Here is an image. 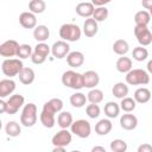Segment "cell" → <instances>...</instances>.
I'll return each mask as SVG.
<instances>
[{
    "label": "cell",
    "mask_w": 152,
    "mask_h": 152,
    "mask_svg": "<svg viewBox=\"0 0 152 152\" xmlns=\"http://www.w3.org/2000/svg\"><path fill=\"white\" fill-rule=\"evenodd\" d=\"M63 101L58 97H53L44 103L43 109L39 115L40 124L46 128H52L56 124V114L62 112Z\"/></svg>",
    "instance_id": "obj_1"
},
{
    "label": "cell",
    "mask_w": 152,
    "mask_h": 152,
    "mask_svg": "<svg viewBox=\"0 0 152 152\" xmlns=\"http://www.w3.org/2000/svg\"><path fill=\"white\" fill-rule=\"evenodd\" d=\"M62 83L66 88H71L74 90H80V89L84 88L83 74H80L74 70H66L62 75Z\"/></svg>",
    "instance_id": "obj_2"
},
{
    "label": "cell",
    "mask_w": 152,
    "mask_h": 152,
    "mask_svg": "<svg viewBox=\"0 0 152 152\" xmlns=\"http://www.w3.org/2000/svg\"><path fill=\"white\" fill-rule=\"evenodd\" d=\"M126 83L129 86H145L150 83V74L144 69H132L126 74Z\"/></svg>",
    "instance_id": "obj_3"
},
{
    "label": "cell",
    "mask_w": 152,
    "mask_h": 152,
    "mask_svg": "<svg viewBox=\"0 0 152 152\" xmlns=\"http://www.w3.org/2000/svg\"><path fill=\"white\" fill-rule=\"evenodd\" d=\"M24 65L20 58H5L1 64V71L5 76L12 78L18 76L19 72L23 70Z\"/></svg>",
    "instance_id": "obj_4"
},
{
    "label": "cell",
    "mask_w": 152,
    "mask_h": 152,
    "mask_svg": "<svg viewBox=\"0 0 152 152\" xmlns=\"http://www.w3.org/2000/svg\"><path fill=\"white\" fill-rule=\"evenodd\" d=\"M38 119L37 115V106L32 102L24 104L21 114H20V124L24 127H32L36 125Z\"/></svg>",
    "instance_id": "obj_5"
},
{
    "label": "cell",
    "mask_w": 152,
    "mask_h": 152,
    "mask_svg": "<svg viewBox=\"0 0 152 152\" xmlns=\"http://www.w3.org/2000/svg\"><path fill=\"white\" fill-rule=\"evenodd\" d=\"M82 31L76 24L66 23L59 27V37L66 42H77L81 38Z\"/></svg>",
    "instance_id": "obj_6"
},
{
    "label": "cell",
    "mask_w": 152,
    "mask_h": 152,
    "mask_svg": "<svg viewBox=\"0 0 152 152\" xmlns=\"http://www.w3.org/2000/svg\"><path fill=\"white\" fill-rule=\"evenodd\" d=\"M51 52V46H49L45 42H40L38 43L34 49H33V52H32V56H31V61L33 64H43L49 53Z\"/></svg>",
    "instance_id": "obj_7"
},
{
    "label": "cell",
    "mask_w": 152,
    "mask_h": 152,
    "mask_svg": "<svg viewBox=\"0 0 152 152\" xmlns=\"http://www.w3.org/2000/svg\"><path fill=\"white\" fill-rule=\"evenodd\" d=\"M70 131L76 137H78L81 139H86L91 133V125L89 121H87L84 119H80V120H76L72 122V125L70 126Z\"/></svg>",
    "instance_id": "obj_8"
},
{
    "label": "cell",
    "mask_w": 152,
    "mask_h": 152,
    "mask_svg": "<svg viewBox=\"0 0 152 152\" xmlns=\"http://www.w3.org/2000/svg\"><path fill=\"white\" fill-rule=\"evenodd\" d=\"M134 36L141 46H147L152 43V32L150 31V28L147 26L135 25L134 26Z\"/></svg>",
    "instance_id": "obj_9"
},
{
    "label": "cell",
    "mask_w": 152,
    "mask_h": 152,
    "mask_svg": "<svg viewBox=\"0 0 152 152\" xmlns=\"http://www.w3.org/2000/svg\"><path fill=\"white\" fill-rule=\"evenodd\" d=\"M72 140V133L71 131H68V128H61V131H58L51 139V142L53 146H63L66 147L68 145H70Z\"/></svg>",
    "instance_id": "obj_10"
},
{
    "label": "cell",
    "mask_w": 152,
    "mask_h": 152,
    "mask_svg": "<svg viewBox=\"0 0 152 152\" xmlns=\"http://www.w3.org/2000/svg\"><path fill=\"white\" fill-rule=\"evenodd\" d=\"M70 52V45L66 40H57L52 44L51 46V53L55 58H58V59H62V58H65Z\"/></svg>",
    "instance_id": "obj_11"
},
{
    "label": "cell",
    "mask_w": 152,
    "mask_h": 152,
    "mask_svg": "<svg viewBox=\"0 0 152 152\" xmlns=\"http://www.w3.org/2000/svg\"><path fill=\"white\" fill-rule=\"evenodd\" d=\"M7 114L10 115H13L15 113H18V110L24 107V103H25V97L20 94H14V95H11L8 99H7Z\"/></svg>",
    "instance_id": "obj_12"
},
{
    "label": "cell",
    "mask_w": 152,
    "mask_h": 152,
    "mask_svg": "<svg viewBox=\"0 0 152 152\" xmlns=\"http://www.w3.org/2000/svg\"><path fill=\"white\" fill-rule=\"evenodd\" d=\"M18 49H19L18 42L14 39H8L0 45V55L5 58H11L17 56Z\"/></svg>",
    "instance_id": "obj_13"
},
{
    "label": "cell",
    "mask_w": 152,
    "mask_h": 152,
    "mask_svg": "<svg viewBox=\"0 0 152 152\" xmlns=\"http://www.w3.org/2000/svg\"><path fill=\"white\" fill-rule=\"evenodd\" d=\"M120 126L125 131H133L138 126V118L131 113L122 114L120 116Z\"/></svg>",
    "instance_id": "obj_14"
},
{
    "label": "cell",
    "mask_w": 152,
    "mask_h": 152,
    "mask_svg": "<svg viewBox=\"0 0 152 152\" xmlns=\"http://www.w3.org/2000/svg\"><path fill=\"white\" fill-rule=\"evenodd\" d=\"M19 24L24 27V28H34L37 26V18L36 14L32 13L31 11L28 12H23L19 15Z\"/></svg>",
    "instance_id": "obj_15"
},
{
    "label": "cell",
    "mask_w": 152,
    "mask_h": 152,
    "mask_svg": "<svg viewBox=\"0 0 152 152\" xmlns=\"http://www.w3.org/2000/svg\"><path fill=\"white\" fill-rule=\"evenodd\" d=\"M94 10H95V6H94V4L91 1L90 2H88V1H81L75 7V12L80 17H83V18H90V17H93Z\"/></svg>",
    "instance_id": "obj_16"
},
{
    "label": "cell",
    "mask_w": 152,
    "mask_h": 152,
    "mask_svg": "<svg viewBox=\"0 0 152 152\" xmlns=\"http://www.w3.org/2000/svg\"><path fill=\"white\" fill-rule=\"evenodd\" d=\"M66 63L71 68H80L84 63V55L81 51H70L66 56Z\"/></svg>",
    "instance_id": "obj_17"
},
{
    "label": "cell",
    "mask_w": 152,
    "mask_h": 152,
    "mask_svg": "<svg viewBox=\"0 0 152 152\" xmlns=\"http://www.w3.org/2000/svg\"><path fill=\"white\" fill-rule=\"evenodd\" d=\"M15 90V82L12 78H4L0 81V97L5 99Z\"/></svg>",
    "instance_id": "obj_18"
},
{
    "label": "cell",
    "mask_w": 152,
    "mask_h": 152,
    "mask_svg": "<svg viewBox=\"0 0 152 152\" xmlns=\"http://www.w3.org/2000/svg\"><path fill=\"white\" fill-rule=\"evenodd\" d=\"M99 31V25H97V21L90 17V18H87L83 23V33L86 37L88 38H91L94 37Z\"/></svg>",
    "instance_id": "obj_19"
},
{
    "label": "cell",
    "mask_w": 152,
    "mask_h": 152,
    "mask_svg": "<svg viewBox=\"0 0 152 152\" xmlns=\"http://www.w3.org/2000/svg\"><path fill=\"white\" fill-rule=\"evenodd\" d=\"M83 78H84V87L86 88H96V86L100 82V76L96 71L94 70H88L83 72Z\"/></svg>",
    "instance_id": "obj_20"
},
{
    "label": "cell",
    "mask_w": 152,
    "mask_h": 152,
    "mask_svg": "<svg viewBox=\"0 0 152 152\" xmlns=\"http://www.w3.org/2000/svg\"><path fill=\"white\" fill-rule=\"evenodd\" d=\"M113 128V124L112 121L108 119H101L97 121V124L95 125V133L97 135H107Z\"/></svg>",
    "instance_id": "obj_21"
},
{
    "label": "cell",
    "mask_w": 152,
    "mask_h": 152,
    "mask_svg": "<svg viewBox=\"0 0 152 152\" xmlns=\"http://www.w3.org/2000/svg\"><path fill=\"white\" fill-rule=\"evenodd\" d=\"M19 77V81L25 84V86H30L33 83L34 78H36V74H34V70L32 68H23V70L19 72L18 75Z\"/></svg>",
    "instance_id": "obj_22"
},
{
    "label": "cell",
    "mask_w": 152,
    "mask_h": 152,
    "mask_svg": "<svg viewBox=\"0 0 152 152\" xmlns=\"http://www.w3.org/2000/svg\"><path fill=\"white\" fill-rule=\"evenodd\" d=\"M49 37H50V30L48 28L46 25H38L33 28V38L38 43L48 40Z\"/></svg>",
    "instance_id": "obj_23"
},
{
    "label": "cell",
    "mask_w": 152,
    "mask_h": 152,
    "mask_svg": "<svg viewBox=\"0 0 152 152\" xmlns=\"http://www.w3.org/2000/svg\"><path fill=\"white\" fill-rule=\"evenodd\" d=\"M151 90L148 88H145V87H141V88H138L135 91H134V100L137 101V103H147L150 100H151Z\"/></svg>",
    "instance_id": "obj_24"
},
{
    "label": "cell",
    "mask_w": 152,
    "mask_h": 152,
    "mask_svg": "<svg viewBox=\"0 0 152 152\" xmlns=\"http://www.w3.org/2000/svg\"><path fill=\"white\" fill-rule=\"evenodd\" d=\"M120 110H121L120 104L116 103V102H114V101L107 102V103L104 104V107H103V112H104L106 116L109 118V119H115V118H118L119 114H120Z\"/></svg>",
    "instance_id": "obj_25"
},
{
    "label": "cell",
    "mask_w": 152,
    "mask_h": 152,
    "mask_svg": "<svg viewBox=\"0 0 152 152\" xmlns=\"http://www.w3.org/2000/svg\"><path fill=\"white\" fill-rule=\"evenodd\" d=\"M128 91H129V88H128L127 83H124V82H118L112 88V94L116 99H120V100L126 97L128 95Z\"/></svg>",
    "instance_id": "obj_26"
},
{
    "label": "cell",
    "mask_w": 152,
    "mask_h": 152,
    "mask_svg": "<svg viewBox=\"0 0 152 152\" xmlns=\"http://www.w3.org/2000/svg\"><path fill=\"white\" fill-rule=\"evenodd\" d=\"M74 122L72 115L70 112H59L57 115V125L61 128H69Z\"/></svg>",
    "instance_id": "obj_27"
},
{
    "label": "cell",
    "mask_w": 152,
    "mask_h": 152,
    "mask_svg": "<svg viewBox=\"0 0 152 152\" xmlns=\"http://www.w3.org/2000/svg\"><path fill=\"white\" fill-rule=\"evenodd\" d=\"M115 66H116V70L121 74H127L129 70H132V59L129 57H120L118 58L116 63H115Z\"/></svg>",
    "instance_id": "obj_28"
},
{
    "label": "cell",
    "mask_w": 152,
    "mask_h": 152,
    "mask_svg": "<svg viewBox=\"0 0 152 152\" xmlns=\"http://www.w3.org/2000/svg\"><path fill=\"white\" fill-rule=\"evenodd\" d=\"M113 51L119 56H125L129 51V45L125 39H116L112 46Z\"/></svg>",
    "instance_id": "obj_29"
},
{
    "label": "cell",
    "mask_w": 152,
    "mask_h": 152,
    "mask_svg": "<svg viewBox=\"0 0 152 152\" xmlns=\"http://www.w3.org/2000/svg\"><path fill=\"white\" fill-rule=\"evenodd\" d=\"M69 101H70V104L72 107H75V108H82L83 106H86V102L88 101V99H87V96L83 93L76 91V93H74L70 96V100Z\"/></svg>",
    "instance_id": "obj_30"
},
{
    "label": "cell",
    "mask_w": 152,
    "mask_h": 152,
    "mask_svg": "<svg viewBox=\"0 0 152 152\" xmlns=\"http://www.w3.org/2000/svg\"><path fill=\"white\" fill-rule=\"evenodd\" d=\"M5 132L8 137H12V138H15V137H19L20 133H21V127L20 125L17 122V121H8L5 126Z\"/></svg>",
    "instance_id": "obj_31"
},
{
    "label": "cell",
    "mask_w": 152,
    "mask_h": 152,
    "mask_svg": "<svg viewBox=\"0 0 152 152\" xmlns=\"http://www.w3.org/2000/svg\"><path fill=\"white\" fill-rule=\"evenodd\" d=\"M151 20V14L150 12L142 10V11H139L135 13L134 15V23L135 25H141V26H147L148 23Z\"/></svg>",
    "instance_id": "obj_32"
},
{
    "label": "cell",
    "mask_w": 152,
    "mask_h": 152,
    "mask_svg": "<svg viewBox=\"0 0 152 152\" xmlns=\"http://www.w3.org/2000/svg\"><path fill=\"white\" fill-rule=\"evenodd\" d=\"M87 99L90 103H100L103 101V91L97 88H91L87 94Z\"/></svg>",
    "instance_id": "obj_33"
},
{
    "label": "cell",
    "mask_w": 152,
    "mask_h": 152,
    "mask_svg": "<svg viewBox=\"0 0 152 152\" xmlns=\"http://www.w3.org/2000/svg\"><path fill=\"white\" fill-rule=\"evenodd\" d=\"M137 107V101L134 100V97H129V96H126L124 99H121V102H120V108L125 112V113H131Z\"/></svg>",
    "instance_id": "obj_34"
},
{
    "label": "cell",
    "mask_w": 152,
    "mask_h": 152,
    "mask_svg": "<svg viewBox=\"0 0 152 152\" xmlns=\"http://www.w3.org/2000/svg\"><path fill=\"white\" fill-rule=\"evenodd\" d=\"M46 4L44 0H30L28 2V10L34 14H40L45 11Z\"/></svg>",
    "instance_id": "obj_35"
},
{
    "label": "cell",
    "mask_w": 152,
    "mask_h": 152,
    "mask_svg": "<svg viewBox=\"0 0 152 152\" xmlns=\"http://www.w3.org/2000/svg\"><path fill=\"white\" fill-rule=\"evenodd\" d=\"M132 57H133V59L137 61V62H142V61H145V59L148 57V51H147L146 48L139 45V46H137V48L133 49V51H132Z\"/></svg>",
    "instance_id": "obj_36"
},
{
    "label": "cell",
    "mask_w": 152,
    "mask_h": 152,
    "mask_svg": "<svg viewBox=\"0 0 152 152\" xmlns=\"http://www.w3.org/2000/svg\"><path fill=\"white\" fill-rule=\"evenodd\" d=\"M108 14H109V12H108L106 6H99V7H95L94 13H93V18L97 23H100V21H104L108 18Z\"/></svg>",
    "instance_id": "obj_37"
},
{
    "label": "cell",
    "mask_w": 152,
    "mask_h": 152,
    "mask_svg": "<svg viewBox=\"0 0 152 152\" xmlns=\"http://www.w3.org/2000/svg\"><path fill=\"white\" fill-rule=\"evenodd\" d=\"M32 48L30 44H20L19 45V49H18V53H17V57H19L20 59H25V58H28L32 56Z\"/></svg>",
    "instance_id": "obj_38"
},
{
    "label": "cell",
    "mask_w": 152,
    "mask_h": 152,
    "mask_svg": "<svg viewBox=\"0 0 152 152\" xmlns=\"http://www.w3.org/2000/svg\"><path fill=\"white\" fill-rule=\"evenodd\" d=\"M127 142L122 139H114L110 142V150L113 152H125L127 151Z\"/></svg>",
    "instance_id": "obj_39"
},
{
    "label": "cell",
    "mask_w": 152,
    "mask_h": 152,
    "mask_svg": "<svg viewBox=\"0 0 152 152\" xmlns=\"http://www.w3.org/2000/svg\"><path fill=\"white\" fill-rule=\"evenodd\" d=\"M86 113L90 119H96L101 114V108L99 107L97 103H90L86 107Z\"/></svg>",
    "instance_id": "obj_40"
},
{
    "label": "cell",
    "mask_w": 152,
    "mask_h": 152,
    "mask_svg": "<svg viewBox=\"0 0 152 152\" xmlns=\"http://www.w3.org/2000/svg\"><path fill=\"white\" fill-rule=\"evenodd\" d=\"M138 152H152V146L150 145V144H141L139 147H138V150H137Z\"/></svg>",
    "instance_id": "obj_41"
},
{
    "label": "cell",
    "mask_w": 152,
    "mask_h": 152,
    "mask_svg": "<svg viewBox=\"0 0 152 152\" xmlns=\"http://www.w3.org/2000/svg\"><path fill=\"white\" fill-rule=\"evenodd\" d=\"M110 1L112 0H91V2L94 4V6H96V7H99V6H106Z\"/></svg>",
    "instance_id": "obj_42"
},
{
    "label": "cell",
    "mask_w": 152,
    "mask_h": 152,
    "mask_svg": "<svg viewBox=\"0 0 152 152\" xmlns=\"http://www.w3.org/2000/svg\"><path fill=\"white\" fill-rule=\"evenodd\" d=\"M7 112V102L5 100H0V113L1 114H5Z\"/></svg>",
    "instance_id": "obj_43"
},
{
    "label": "cell",
    "mask_w": 152,
    "mask_h": 152,
    "mask_svg": "<svg viewBox=\"0 0 152 152\" xmlns=\"http://www.w3.org/2000/svg\"><path fill=\"white\" fill-rule=\"evenodd\" d=\"M141 5L145 10H150L152 7V0H141Z\"/></svg>",
    "instance_id": "obj_44"
},
{
    "label": "cell",
    "mask_w": 152,
    "mask_h": 152,
    "mask_svg": "<svg viewBox=\"0 0 152 152\" xmlns=\"http://www.w3.org/2000/svg\"><path fill=\"white\" fill-rule=\"evenodd\" d=\"M97 151H100V152H106V148H104L103 146H94V147L91 148V152H97Z\"/></svg>",
    "instance_id": "obj_45"
},
{
    "label": "cell",
    "mask_w": 152,
    "mask_h": 152,
    "mask_svg": "<svg viewBox=\"0 0 152 152\" xmlns=\"http://www.w3.org/2000/svg\"><path fill=\"white\" fill-rule=\"evenodd\" d=\"M53 152H64L65 151V147L63 146H53Z\"/></svg>",
    "instance_id": "obj_46"
},
{
    "label": "cell",
    "mask_w": 152,
    "mask_h": 152,
    "mask_svg": "<svg viewBox=\"0 0 152 152\" xmlns=\"http://www.w3.org/2000/svg\"><path fill=\"white\" fill-rule=\"evenodd\" d=\"M146 69H147V72L152 75V59L148 61V63H147V65H146Z\"/></svg>",
    "instance_id": "obj_47"
},
{
    "label": "cell",
    "mask_w": 152,
    "mask_h": 152,
    "mask_svg": "<svg viewBox=\"0 0 152 152\" xmlns=\"http://www.w3.org/2000/svg\"><path fill=\"white\" fill-rule=\"evenodd\" d=\"M148 12H150V14H151V17H152V7L148 10Z\"/></svg>",
    "instance_id": "obj_48"
},
{
    "label": "cell",
    "mask_w": 152,
    "mask_h": 152,
    "mask_svg": "<svg viewBox=\"0 0 152 152\" xmlns=\"http://www.w3.org/2000/svg\"><path fill=\"white\" fill-rule=\"evenodd\" d=\"M82 1H86V0H82Z\"/></svg>",
    "instance_id": "obj_49"
}]
</instances>
